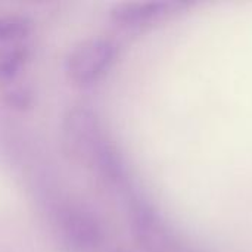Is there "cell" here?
I'll use <instances>...</instances> for the list:
<instances>
[{
  "label": "cell",
  "mask_w": 252,
  "mask_h": 252,
  "mask_svg": "<svg viewBox=\"0 0 252 252\" xmlns=\"http://www.w3.org/2000/svg\"><path fill=\"white\" fill-rule=\"evenodd\" d=\"M31 25L27 19L19 16H6L0 18V40L15 41L27 37Z\"/></svg>",
  "instance_id": "277c9868"
},
{
  "label": "cell",
  "mask_w": 252,
  "mask_h": 252,
  "mask_svg": "<svg viewBox=\"0 0 252 252\" xmlns=\"http://www.w3.org/2000/svg\"><path fill=\"white\" fill-rule=\"evenodd\" d=\"M115 58V46L103 37H90L78 44L69 52L65 69L75 84L90 86L99 81Z\"/></svg>",
  "instance_id": "3957f363"
},
{
  "label": "cell",
  "mask_w": 252,
  "mask_h": 252,
  "mask_svg": "<svg viewBox=\"0 0 252 252\" xmlns=\"http://www.w3.org/2000/svg\"><path fill=\"white\" fill-rule=\"evenodd\" d=\"M62 133L65 146L74 158L97 173L112 171L114 155L94 112L87 108L71 109L65 115Z\"/></svg>",
  "instance_id": "6da1fadb"
},
{
  "label": "cell",
  "mask_w": 252,
  "mask_h": 252,
  "mask_svg": "<svg viewBox=\"0 0 252 252\" xmlns=\"http://www.w3.org/2000/svg\"><path fill=\"white\" fill-rule=\"evenodd\" d=\"M56 233L71 252H94L103 242V229L97 216L84 205L68 204L55 217Z\"/></svg>",
  "instance_id": "7a4b0ae2"
}]
</instances>
